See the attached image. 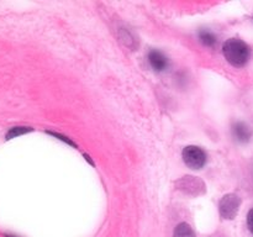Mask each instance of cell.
<instances>
[{
  "label": "cell",
  "mask_w": 253,
  "mask_h": 237,
  "mask_svg": "<svg viewBox=\"0 0 253 237\" xmlns=\"http://www.w3.org/2000/svg\"><path fill=\"white\" fill-rule=\"evenodd\" d=\"M222 52L226 61L234 67H244L249 62L250 47L242 40L230 39L222 46Z\"/></svg>",
  "instance_id": "obj_1"
},
{
  "label": "cell",
  "mask_w": 253,
  "mask_h": 237,
  "mask_svg": "<svg viewBox=\"0 0 253 237\" xmlns=\"http://www.w3.org/2000/svg\"><path fill=\"white\" fill-rule=\"evenodd\" d=\"M183 160L192 169H200L207 163V155L197 146H188L182 152Z\"/></svg>",
  "instance_id": "obj_2"
},
{
  "label": "cell",
  "mask_w": 253,
  "mask_h": 237,
  "mask_svg": "<svg viewBox=\"0 0 253 237\" xmlns=\"http://www.w3.org/2000/svg\"><path fill=\"white\" fill-rule=\"evenodd\" d=\"M241 205V199L236 194H226L219 204V211L221 217L226 220H232L239 212Z\"/></svg>",
  "instance_id": "obj_3"
},
{
  "label": "cell",
  "mask_w": 253,
  "mask_h": 237,
  "mask_svg": "<svg viewBox=\"0 0 253 237\" xmlns=\"http://www.w3.org/2000/svg\"><path fill=\"white\" fill-rule=\"evenodd\" d=\"M177 188L182 190L183 193L188 195H200L204 194L205 192V185L203 180L199 178L192 177V175H185V177L180 178L177 183H175Z\"/></svg>",
  "instance_id": "obj_4"
},
{
  "label": "cell",
  "mask_w": 253,
  "mask_h": 237,
  "mask_svg": "<svg viewBox=\"0 0 253 237\" xmlns=\"http://www.w3.org/2000/svg\"><path fill=\"white\" fill-rule=\"evenodd\" d=\"M148 62L156 72H163L168 68L167 57L157 49H152L148 52Z\"/></svg>",
  "instance_id": "obj_5"
},
{
  "label": "cell",
  "mask_w": 253,
  "mask_h": 237,
  "mask_svg": "<svg viewBox=\"0 0 253 237\" xmlns=\"http://www.w3.org/2000/svg\"><path fill=\"white\" fill-rule=\"evenodd\" d=\"M232 133H234V137L236 138L239 142H247V141L251 138V130L247 125H245L244 122H236L232 126Z\"/></svg>",
  "instance_id": "obj_6"
},
{
  "label": "cell",
  "mask_w": 253,
  "mask_h": 237,
  "mask_svg": "<svg viewBox=\"0 0 253 237\" xmlns=\"http://www.w3.org/2000/svg\"><path fill=\"white\" fill-rule=\"evenodd\" d=\"M199 40L204 46L207 47H214L215 43L217 42L216 36L212 32L208 31V30H202L199 32Z\"/></svg>",
  "instance_id": "obj_7"
},
{
  "label": "cell",
  "mask_w": 253,
  "mask_h": 237,
  "mask_svg": "<svg viewBox=\"0 0 253 237\" xmlns=\"http://www.w3.org/2000/svg\"><path fill=\"white\" fill-rule=\"evenodd\" d=\"M174 237H195L192 227L185 222L178 225L174 230Z\"/></svg>",
  "instance_id": "obj_8"
},
{
  "label": "cell",
  "mask_w": 253,
  "mask_h": 237,
  "mask_svg": "<svg viewBox=\"0 0 253 237\" xmlns=\"http://www.w3.org/2000/svg\"><path fill=\"white\" fill-rule=\"evenodd\" d=\"M29 131H32V128L30 127H12L10 128L9 132L6 133V140H11V138L16 137V136L24 135V133L29 132Z\"/></svg>",
  "instance_id": "obj_9"
},
{
  "label": "cell",
  "mask_w": 253,
  "mask_h": 237,
  "mask_svg": "<svg viewBox=\"0 0 253 237\" xmlns=\"http://www.w3.org/2000/svg\"><path fill=\"white\" fill-rule=\"evenodd\" d=\"M247 226H249V230L253 234V209L249 211V215H247Z\"/></svg>",
  "instance_id": "obj_10"
},
{
  "label": "cell",
  "mask_w": 253,
  "mask_h": 237,
  "mask_svg": "<svg viewBox=\"0 0 253 237\" xmlns=\"http://www.w3.org/2000/svg\"><path fill=\"white\" fill-rule=\"evenodd\" d=\"M5 237H16V236H12V235H5Z\"/></svg>",
  "instance_id": "obj_11"
}]
</instances>
